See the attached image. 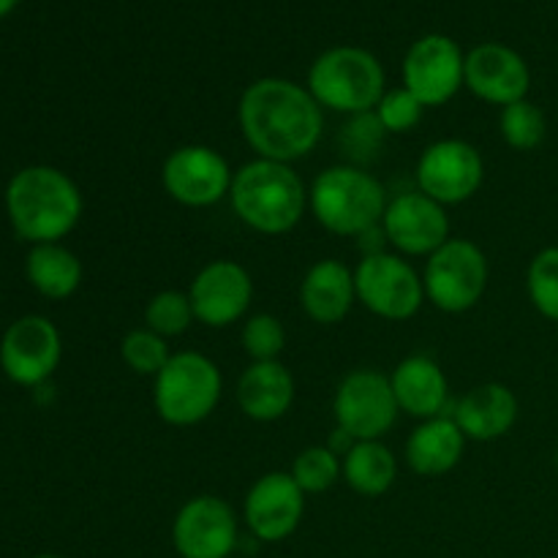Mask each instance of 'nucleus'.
<instances>
[{
  "mask_svg": "<svg viewBox=\"0 0 558 558\" xmlns=\"http://www.w3.org/2000/svg\"><path fill=\"white\" fill-rule=\"evenodd\" d=\"M16 3H20V0H0V20H3L5 14H11Z\"/></svg>",
  "mask_w": 558,
  "mask_h": 558,
  "instance_id": "34",
  "label": "nucleus"
},
{
  "mask_svg": "<svg viewBox=\"0 0 558 558\" xmlns=\"http://www.w3.org/2000/svg\"><path fill=\"white\" fill-rule=\"evenodd\" d=\"M189 298L199 325L223 330L238 325L248 314L254 300V278L240 262L213 259L194 276Z\"/></svg>",
  "mask_w": 558,
  "mask_h": 558,
  "instance_id": "15",
  "label": "nucleus"
},
{
  "mask_svg": "<svg viewBox=\"0 0 558 558\" xmlns=\"http://www.w3.org/2000/svg\"><path fill=\"white\" fill-rule=\"evenodd\" d=\"M33 558H63V556H54V554H41V556H33Z\"/></svg>",
  "mask_w": 558,
  "mask_h": 558,
  "instance_id": "35",
  "label": "nucleus"
},
{
  "mask_svg": "<svg viewBox=\"0 0 558 558\" xmlns=\"http://www.w3.org/2000/svg\"><path fill=\"white\" fill-rule=\"evenodd\" d=\"M343 474L341 480L365 499H379L396 485L398 461L390 447L381 439L354 441L341 456Z\"/></svg>",
  "mask_w": 558,
  "mask_h": 558,
  "instance_id": "24",
  "label": "nucleus"
},
{
  "mask_svg": "<svg viewBox=\"0 0 558 558\" xmlns=\"http://www.w3.org/2000/svg\"><path fill=\"white\" fill-rule=\"evenodd\" d=\"M63 338L47 316L27 314L0 338V368L14 385L38 387L58 371Z\"/></svg>",
  "mask_w": 558,
  "mask_h": 558,
  "instance_id": "12",
  "label": "nucleus"
},
{
  "mask_svg": "<svg viewBox=\"0 0 558 558\" xmlns=\"http://www.w3.org/2000/svg\"><path fill=\"white\" fill-rule=\"evenodd\" d=\"M85 199L82 191L63 169L36 163L25 167L9 180L5 213L16 238L33 245L60 243L80 223Z\"/></svg>",
  "mask_w": 558,
  "mask_h": 558,
  "instance_id": "2",
  "label": "nucleus"
},
{
  "mask_svg": "<svg viewBox=\"0 0 558 558\" xmlns=\"http://www.w3.org/2000/svg\"><path fill=\"white\" fill-rule=\"evenodd\" d=\"M305 494L289 472H267L256 480L243 501V521L259 543H283L300 529Z\"/></svg>",
  "mask_w": 558,
  "mask_h": 558,
  "instance_id": "17",
  "label": "nucleus"
},
{
  "mask_svg": "<svg viewBox=\"0 0 558 558\" xmlns=\"http://www.w3.org/2000/svg\"><path fill=\"white\" fill-rule=\"evenodd\" d=\"M238 515L221 496L202 494L185 501L172 521V545L180 558H232Z\"/></svg>",
  "mask_w": 558,
  "mask_h": 558,
  "instance_id": "14",
  "label": "nucleus"
},
{
  "mask_svg": "<svg viewBox=\"0 0 558 558\" xmlns=\"http://www.w3.org/2000/svg\"><path fill=\"white\" fill-rule=\"evenodd\" d=\"M357 303L354 270L338 259H319L300 281V308L316 325H338Z\"/></svg>",
  "mask_w": 558,
  "mask_h": 558,
  "instance_id": "20",
  "label": "nucleus"
},
{
  "mask_svg": "<svg viewBox=\"0 0 558 558\" xmlns=\"http://www.w3.org/2000/svg\"><path fill=\"white\" fill-rule=\"evenodd\" d=\"M357 303L387 322H407L420 314L425 303L423 276L401 254L379 251L363 254L354 267Z\"/></svg>",
  "mask_w": 558,
  "mask_h": 558,
  "instance_id": "8",
  "label": "nucleus"
},
{
  "mask_svg": "<svg viewBox=\"0 0 558 558\" xmlns=\"http://www.w3.org/2000/svg\"><path fill=\"white\" fill-rule=\"evenodd\" d=\"M289 474H292V480L305 496L325 494V490H330L341 480L343 461L330 445H314L298 452Z\"/></svg>",
  "mask_w": 558,
  "mask_h": 558,
  "instance_id": "26",
  "label": "nucleus"
},
{
  "mask_svg": "<svg viewBox=\"0 0 558 558\" xmlns=\"http://www.w3.org/2000/svg\"><path fill=\"white\" fill-rule=\"evenodd\" d=\"M417 191L439 205H463L483 189L485 161L466 140H439L417 158Z\"/></svg>",
  "mask_w": 558,
  "mask_h": 558,
  "instance_id": "10",
  "label": "nucleus"
},
{
  "mask_svg": "<svg viewBox=\"0 0 558 558\" xmlns=\"http://www.w3.org/2000/svg\"><path fill=\"white\" fill-rule=\"evenodd\" d=\"M308 90L322 109L354 114L374 112L385 96V69L379 58L360 47H336L314 60Z\"/></svg>",
  "mask_w": 558,
  "mask_h": 558,
  "instance_id": "5",
  "label": "nucleus"
},
{
  "mask_svg": "<svg viewBox=\"0 0 558 558\" xmlns=\"http://www.w3.org/2000/svg\"><path fill=\"white\" fill-rule=\"evenodd\" d=\"M518 414H521V403L515 392L501 381H485L458 398L450 417L456 420L466 441L488 445L515 428Z\"/></svg>",
  "mask_w": 558,
  "mask_h": 558,
  "instance_id": "19",
  "label": "nucleus"
},
{
  "mask_svg": "<svg viewBox=\"0 0 558 558\" xmlns=\"http://www.w3.org/2000/svg\"><path fill=\"white\" fill-rule=\"evenodd\" d=\"M381 136H385V129H381L379 118L374 112L354 114L352 123L343 131V140H347L352 156H357L360 150H376L381 145Z\"/></svg>",
  "mask_w": 558,
  "mask_h": 558,
  "instance_id": "33",
  "label": "nucleus"
},
{
  "mask_svg": "<svg viewBox=\"0 0 558 558\" xmlns=\"http://www.w3.org/2000/svg\"><path fill=\"white\" fill-rule=\"evenodd\" d=\"M390 196L363 167L336 163L316 174L308 189V210L322 229L338 238H363L381 227Z\"/></svg>",
  "mask_w": 558,
  "mask_h": 558,
  "instance_id": "4",
  "label": "nucleus"
},
{
  "mask_svg": "<svg viewBox=\"0 0 558 558\" xmlns=\"http://www.w3.org/2000/svg\"><path fill=\"white\" fill-rule=\"evenodd\" d=\"M381 232L401 256H425V259L452 238L447 207L425 196L423 191L392 196L381 218Z\"/></svg>",
  "mask_w": 558,
  "mask_h": 558,
  "instance_id": "16",
  "label": "nucleus"
},
{
  "mask_svg": "<svg viewBox=\"0 0 558 558\" xmlns=\"http://www.w3.org/2000/svg\"><path fill=\"white\" fill-rule=\"evenodd\" d=\"M229 202L245 227L278 238L303 221L308 210V189L292 163L254 158L234 172Z\"/></svg>",
  "mask_w": 558,
  "mask_h": 558,
  "instance_id": "3",
  "label": "nucleus"
},
{
  "mask_svg": "<svg viewBox=\"0 0 558 558\" xmlns=\"http://www.w3.org/2000/svg\"><path fill=\"white\" fill-rule=\"evenodd\" d=\"M463 85L483 101L505 109L529 96L532 74H529L526 60L515 49L490 41L480 44L466 54Z\"/></svg>",
  "mask_w": 558,
  "mask_h": 558,
  "instance_id": "18",
  "label": "nucleus"
},
{
  "mask_svg": "<svg viewBox=\"0 0 558 558\" xmlns=\"http://www.w3.org/2000/svg\"><path fill=\"white\" fill-rule=\"evenodd\" d=\"M499 134L507 147L518 153H529L543 145L545 134H548V120H545L543 109L537 104L523 98V101H515L501 109Z\"/></svg>",
  "mask_w": 558,
  "mask_h": 558,
  "instance_id": "27",
  "label": "nucleus"
},
{
  "mask_svg": "<svg viewBox=\"0 0 558 558\" xmlns=\"http://www.w3.org/2000/svg\"><path fill=\"white\" fill-rule=\"evenodd\" d=\"M294 403V376L281 360L251 363L238 379V407L254 423H276Z\"/></svg>",
  "mask_w": 558,
  "mask_h": 558,
  "instance_id": "22",
  "label": "nucleus"
},
{
  "mask_svg": "<svg viewBox=\"0 0 558 558\" xmlns=\"http://www.w3.org/2000/svg\"><path fill=\"white\" fill-rule=\"evenodd\" d=\"M466 58L450 36L430 33L417 38L403 58V87L428 107H445L463 87Z\"/></svg>",
  "mask_w": 558,
  "mask_h": 558,
  "instance_id": "13",
  "label": "nucleus"
},
{
  "mask_svg": "<svg viewBox=\"0 0 558 558\" xmlns=\"http://www.w3.org/2000/svg\"><path fill=\"white\" fill-rule=\"evenodd\" d=\"M238 123L256 158L294 163L319 145L325 109L308 87L281 76H265L251 82L240 96Z\"/></svg>",
  "mask_w": 558,
  "mask_h": 558,
  "instance_id": "1",
  "label": "nucleus"
},
{
  "mask_svg": "<svg viewBox=\"0 0 558 558\" xmlns=\"http://www.w3.org/2000/svg\"><path fill=\"white\" fill-rule=\"evenodd\" d=\"M194 305H191L189 292H178V289H163L156 292L145 305V327L158 332L161 338H178L189 332L194 325Z\"/></svg>",
  "mask_w": 558,
  "mask_h": 558,
  "instance_id": "28",
  "label": "nucleus"
},
{
  "mask_svg": "<svg viewBox=\"0 0 558 558\" xmlns=\"http://www.w3.org/2000/svg\"><path fill=\"white\" fill-rule=\"evenodd\" d=\"M529 300L545 319L558 322V245L543 248L526 272Z\"/></svg>",
  "mask_w": 558,
  "mask_h": 558,
  "instance_id": "30",
  "label": "nucleus"
},
{
  "mask_svg": "<svg viewBox=\"0 0 558 558\" xmlns=\"http://www.w3.org/2000/svg\"><path fill=\"white\" fill-rule=\"evenodd\" d=\"M336 428L352 441H376L396 425L398 409L390 376L376 368H357L347 374L332 398Z\"/></svg>",
  "mask_w": 558,
  "mask_h": 558,
  "instance_id": "9",
  "label": "nucleus"
},
{
  "mask_svg": "<svg viewBox=\"0 0 558 558\" xmlns=\"http://www.w3.org/2000/svg\"><path fill=\"white\" fill-rule=\"evenodd\" d=\"M223 396L221 368L202 352H174L153 379V407L174 428L199 425Z\"/></svg>",
  "mask_w": 558,
  "mask_h": 558,
  "instance_id": "6",
  "label": "nucleus"
},
{
  "mask_svg": "<svg viewBox=\"0 0 558 558\" xmlns=\"http://www.w3.org/2000/svg\"><path fill=\"white\" fill-rule=\"evenodd\" d=\"M25 276L38 294L49 300H69L80 289L82 262L63 243L33 245L25 262Z\"/></svg>",
  "mask_w": 558,
  "mask_h": 558,
  "instance_id": "25",
  "label": "nucleus"
},
{
  "mask_svg": "<svg viewBox=\"0 0 558 558\" xmlns=\"http://www.w3.org/2000/svg\"><path fill=\"white\" fill-rule=\"evenodd\" d=\"M488 256L466 238H450L425 259V300L445 314H466L488 289Z\"/></svg>",
  "mask_w": 558,
  "mask_h": 558,
  "instance_id": "7",
  "label": "nucleus"
},
{
  "mask_svg": "<svg viewBox=\"0 0 558 558\" xmlns=\"http://www.w3.org/2000/svg\"><path fill=\"white\" fill-rule=\"evenodd\" d=\"M463 450H466V436L456 425L450 414L423 420L412 436L407 439V466L417 477H445L461 463Z\"/></svg>",
  "mask_w": 558,
  "mask_h": 558,
  "instance_id": "23",
  "label": "nucleus"
},
{
  "mask_svg": "<svg viewBox=\"0 0 558 558\" xmlns=\"http://www.w3.org/2000/svg\"><path fill=\"white\" fill-rule=\"evenodd\" d=\"M392 392L401 414H409L414 420H430L447 414V401H450V385L436 363L428 354H409L392 368L390 374Z\"/></svg>",
  "mask_w": 558,
  "mask_h": 558,
  "instance_id": "21",
  "label": "nucleus"
},
{
  "mask_svg": "<svg viewBox=\"0 0 558 558\" xmlns=\"http://www.w3.org/2000/svg\"><path fill=\"white\" fill-rule=\"evenodd\" d=\"M232 180V167L216 147L180 145L163 158L161 185L183 207H213L229 199Z\"/></svg>",
  "mask_w": 558,
  "mask_h": 558,
  "instance_id": "11",
  "label": "nucleus"
},
{
  "mask_svg": "<svg viewBox=\"0 0 558 558\" xmlns=\"http://www.w3.org/2000/svg\"><path fill=\"white\" fill-rule=\"evenodd\" d=\"M425 107L407 90V87H392L385 90L381 101L376 104L374 114L379 118L385 134H407V131L417 129L423 120Z\"/></svg>",
  "mask_w": 558,
  "mask_h": 558,
  "instance_id": "32",
  "label": "nucleus"
},
{
  "mask_svg": "<svg viewBox=\"0 0 558 558\" xmlns=\"http://www.w3.org/2000/svg\"><path fill=\"white\" fill-rule=\"evenodd\" d=\"M172 354L174 352L169 349L167 338L147 330V327H136V330L125 332L123 341H120V360H123V363L129 365V371H134L136 376H153V379H156Z\"/></svg>",
  "mask_w": 558,
  "mask_h": 558,
  "instance_id": "29",
  "label": "nucleus"
},
{
  "mask_svg": "<svg viewBox=\"0 0 558 558\" xmlns=\"http://www.w3.org/2000/svg\"><path fill=\"white\" fill-rule=\"evenodd\" d=\"M240 343L251 363H272L281 357L283 347H287V330L278 316L254 314L245 319L243 330H240Z\"/></svg>",
  "mask_w": 558,
  "mask_h": 558,
  "instance_id": "31",
  "label": "nucleus"
}]
</instances>
